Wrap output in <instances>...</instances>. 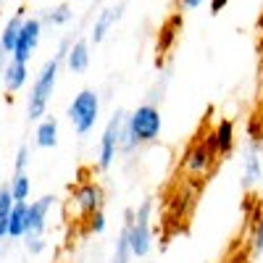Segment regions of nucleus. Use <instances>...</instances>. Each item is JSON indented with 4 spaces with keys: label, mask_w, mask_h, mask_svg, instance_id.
Wrapping results in <instances>:
<instances>
[{
    "label": "nucleus",
    "mask_w": 263,
    "mask_h": 263,
    "mask_svg": "<svg viewBox=\"0 0 263 263\" xmlns=\"http://www.w3.org/2000/svg\"><path fill=\"white\" fill-rule=\"evenodd\" d=\"M132 253H129V239H126V227L121 229V237L116 242V255H114V263H129Z\"/></svg>",
    "instance_id": "21"
},
{
    "label": "nucleus",
    "mask_w": 263,
    "mask_h": 263,
    "mask_svg": "<svg viewBox=\"0 0 263 263\" xmlns=\"http://www.w3.org/2000/svg\"><path fill=\"white\" fill-rule=\"evenodd\" d=\"M24 18H27V8H18V11L6 21L3 32H0V53L8 55V58H11V53H13V48H16L18 29H21V24H24Z\"/></svg>",
    "instance_id": "9"
},
{
    "label": "nucleus",
    "mask_w": 263,
    "mask_h": 263,
    "mask_svg": "<svg viewBox=\"0 0 263 263\" xmlns=\"http://www.w3.org/2000/svg\"><path fill=\"white\" fill-rule=\"evenodd\" d=\"M211 161H213V150H211L208 142H203V145H195V147L187 153L184 166H187L190 174H205L208 166H211Z\"/></svg>",
    "instance_id": "16"
},
{
    "label": "nucleus",
    "mask_w": 263,
    "mask_h": 263,
    "mask_svg": "<svg viewBox=\"0 0 263 263\" xmlns=\"http://www.w3.org/2000/svg\"><path fill=\"white\" fill-rule=\"evenodd\" d=\"M150 211H153V200H145L135 213L126 211L129 221L126 227V239H129V253L132 258H145L153 250V232H150Z\"/></svg>",
    "instance_id": "3"
},
{
    "label": "nucleus",
    "mask_w": 263,
    "mask_h": 263,
    "mask_svg": "<svg viewBox=\"0 0 263 263\" xmlns=\"http://www.w3.org/2000/svg\"><path fill=\"white\" fill-rule=\"evenodd\" d=\"M0 77H3V84H6L8 92H18L21 87L27 84V79H29V69H27V63L8 58L6 66H3V71H0Z\"/></svg>",
    "instance_id": "11"
},
{
    "label": "nucleus",
    "mask_w": 263,
    "mask_h": 263,
    "mask_svg": "<svg viewBox=\"0 0 263 263\" xmlns=\"http://www.w3.org/2000/svg\"><path fill=\"white\" fill-rule=\"evenodd\" d=\"M34 145L42 150H50L58 145V119H53V116L40 119V124L34 129Z\"/></svg>",
    "instance_id": "17"
},
{
    "label": "nucleus",
    "mask_w": 263,
    "mask_h": 263,
    "mask_svg": "<svg viewBox=\"0 0 263 263\" xmlns=\"http://www.w3.org/2000/svg\"><path fill=\"white\" fill-rule=\"evenodd\" d=\"M11 205H13V197L8 192V184L0 187V242L6 239V229H8V213H11Z\"/></svg>",
    "instance_id": "20"
},
{
    "label": "nucleus",
    "mask_w": 263,
    "mask_h": 263,
    "mask_svg": "<svg viewBox=\"0 0 263 263\" xmlns=\"http://www.w3.org/2000/svg\"><path fill=\"white\" fill-rule=\"evenodd\" d=\"M253 250L260 255L263 253V213L258 218V227H255V234H253Z\"/></svg>",
    "instance_id": "25"
},
{
    "label": "nucleus",
    "mask_w": 263,
    "mask_h": 263,
    "mask_svg": "<svg viewBox=\"0 0 263 263\" xmlns=\"http://www.w3.org/2000/svg\"><path fill=\"white\" fill-rule=\"evenodd\" d=\"M163 129V116L156 105H140L137 111H132L129 116H124V126H121V145L119 150L124 153H132L135 147L145 145V142H153L158 140Z\"/></svg>",
    "instance_id": "2"
},
{
    "label": "nucleus",
    "mask_w": 263,
    "mask_h": 263,
    "mask_svg": "<svg viewBox=\"0 0 263 263\" xmlns=\"http://www.w3.org/2000/svg\"><path fill=\"white\" fill-rule=\"evenodd\" d=\"M121 16H124V3H119V6H114V8H103V11H100V16L95 18V27H92V32H90V40L95 42V45L105 40L108 29H111Z\"/></svg>",
    "instance_id": "12"
},
{
    "label": "nucleus",
    "mask_w": 263,
    "mask_h": 263,
    "mask_svg": "<svg viewBox=\"0 0 263 263\" xmlns=\"http://www.w3.org/2000/svg\"><path fill=\"white\" fill-rule=\"evenodd\" d=\"M66 116H69L71 126L79 137L90 135L98 124L100 116V95L95 90H82L79 95H74V100L66 108Z\"/></svg>",
    "instance_id": "4"
},
{
    "label": "nucleus",
    "mask_w": 263,
    "mask_h": 263,
    "mask_svg": "<svg viewBox=\"0 0 263 263\" xmlns=\"http://www.w3.org/2000/svg\"><path fill=\"white\" fill-rule=\"evenodd\" d=\"M260 179H263V166H260V158H258V145H253V147H248L245 161H242V187L250 190Z\"/></svg>",
    "instance_id": "15"
},
{
    "label": "nucleus",
    "mask_w": 263,
    "mask_h": 263,
    "mask_svg": "<svg viewBox=\"0 0 263 263\" xmlns=\"http://www.w3.org/2000/svg\"><path fill=\"white\" fill-rule=\"evenodd\" d=\"M71 200H74L79 216H90V213H95V211L103 208L105 195H103V187H100L98 182H84V184H79V187L74 190Z\"/></svg>",
    "instance_id": "7"
},
{
    "label": "nucleus",
    "mask_w": 263,
    "mask_h": 263,
    "mask_svg": "<svg viewBox=\"0 0 263 263\" xmlns=\"http://www.w3.org/2000/svg\"><path fill=\"white\" fill-rule=\"evenodd\" d=\"M124 111L114 114L108 126L103 129V137H100V158H98V168H111V163L116 161V153L121 145V126H124Z\"/></svg>",
    "instance_id": "6"
},
{
    "label": "nucleus",
    "mask_w": 263,
    "mask_h": 263,
    "mask_svg": "<svg viewBox=\"0 0 263 263\" xmlns=\"http://www.w3.org/2000/svg\"><path fill=\"white\" fill-rule=\"evenodd\" d=\"M208 145L213 150V156H229V153L234 150V124L221 121L213 129V135L208 137Z\"/></svg>",
    "instance_id": "10"
},
{
    "label": "nucleus",
    "mask_w": 263,
    "mask_h": 263,
    "mask_svg": "<svg viewBox=\"0 0 263 263\" xmlns=\"http://www.w3.org/2000/svg\"><path fill=\"white\" fill-rule=\"evenodd\" d=\"M27 239V250L32 255H40L42 250H45V239H42V234H24Z\"/></svg>",
    "instance_id": "23"
},
{
    "label": "nucleus",
    "mask_w": 263,
    "mask_h": 263,
    "mask_svg": "<svg viewBox=\"0 0 263 263\" xmlns=\"http://www.w3.org/2000/svg\"><path fill=\"white\" fill-rule=\"evenodd\" d=\"M27 208H29L27 200H13L11 213H8L6 237H11V239H24V234H27Z\"/></svg>",
    "instance_id": "13"
},
{
    "label": "nucleus",
    "mask_w": 263,
    "mask_h": 263,
    "mask_svg": "<svg viewBox=\"0 0 263 263\" xmlns=\"http://www.w3.org/2000/svg\"><path fill=\"white\" fill-rule=\"evenodd\" d=\"M55 203V195H42L27 208V234H42L48 229V213Z\"/></svg>",
    "instance_id": "8"
},
{
    "label": "nucleus",
    "mask_w": 263,
    "mask_h": 263,
    "mask_svg": "<svg viewBox=\"0 0 263 263\" xmlns=\"http://www.w3.org/2000/svg\"><path fill=\"white\" fill-rule=\"evenodd\" d=\"M29 168V145H18L16 161H13V171H27Z\"/></svg>",
    "instance_id": "22"
},
{
    "label": "nucleus",
    "mask_w": 263,
    "mask_h": 263,
    "mask_svg": "<svg viewBox=\"0 0 263 263\" xmlns=\"http://www.w3.org/2000/svg\"><path fill=\"white\" fill-rule=\"evenodd\" d=\"M42 29H45V24L40 21V16H29L24 18V24H21L18 29V40H16V48L11 53L13 61H21V63H29L40 40H42Z\"/></svg>",
    "instance_id": "5"
},
{
    "label": "nucleus",
    "mask_w": 263,
    "mask_h": 263,
    "mask_svg": "<svg viewBox=\"0 0 263 263\" xmlns=\"http://www.w3.org/2000/svg\"><path fill=\"white\" fill-rule=\"evenodd\" d=\"M203 3H208V0H182V8L184 11H195V8H200Z\"/></svg>",
    "instance_id": "27"
},
{
    "label": "nucleus",
    "mask_w": 263,
    "mask_h": 263,
    "mask_svg": "<svg viewBox=\"0 0 263 263\" xmlns=\"http://www.w3.org/2000/svg\"><path fill=\"white\" fill-rule=\"evenodd\" d=\"M71 18H74V11H71L69 3H61V6H55V8H48L45 13L40 16L42 24H50V27H66Z\"/></svg>",
    "instance_id": "18"
},
{
    "label": "nucleus",
    "mask_w": 263,
    "mask_h": 263,
    "mask_svg": "<svg viewBox=\"0 0 263 263\" xmlns=\"http://www.w3.org/2000/svg\"><path fill=\"white\" fill-rule=\"evenodd\" d=\"M227 3H229V0H211V13H213V16H218V13H221V11L227 8Z\"/></svg>",
    "instance_id": "26"
},
{
    "label": "nucleus",
    "mask_w": 263,
    "mask_h": 263,
    "mask_svg": "<svg viewBox=\"0 0 263 263\" xmlns=\"http://www.w3.org/2000/svg\"><path fill=\"white\" fill-rule=\"evenodd\" d=\"M0 255H3V242H0Z\"/></svg>",
    "instance_id": "28"
},
{
    "label": "nucleus",
    "mask_w": 263,
    "mask_h": 263,
    "mask_svg": "<svg viewBox=\"0 0 263 263\" xmlns=\"http://www.w3.org/2000/svg\"><path fill=\"white\" fill-rule=\"evenodd\" d=\"M66 66H69V71L74 74H82L87 71V66H90V42L87 40H77L69 45V53H66Z\"/></svg>",
    "instance_id": "14"
},
{
    "label": "nucleus",
    "mask_w": 263,
    "mask_h": 263,
    "mask_svg": "<svg viewBox=\"0 0 263 263\" xmlns=\"http://www.w3.org/2000/svg\"><path fill=\"white\" fill-rule=\"evenodd\" d=\"M8 192L13 200H27V197L32 195V179L27 171H13V177L8 182Z\"/></svg>",
    "instance_id": "19"
},
{
    "label": "nucleus",
    "mask_w": 263,
    "mask_h": 263,
    "mask_svg": "<svg viewBox=\"0 0 263 263\" xmlns=\"http://www.w3.org/2000/svg\"><path fill=\"white\" fill-rule=\"evenodd\" d=\"M87 218H90V232L92 234H103L105 232V216H103V211H95Z\"/></svg>",
    "instance_id": "24"
},
{
    "label": "nucleus",
    "mask_w": 263,
    "mask_h": 263,
    "mask_svg": "<svg viewBox=\"0 0 263 263\" xmlns=\"http://www.w3.org/2000/svg\"><path fill=\"white\" fill-rule=\"evenodd\" d=\"M0 6H3V0H0Z\"/></svg>",
    "instance_id": "29"
},
{
    "label": "nucleus",
    "mask_w": 263,
    "mask_h": 263,
    "mask_svg": "<svg viewBox=\"0 0 263 263\" xmlns=\"http://www.w3.org/2000/svg\"><path fill=\"white\" fill-rule=\"evenodd\" d=\"M69 45H71V40L69 37H63L61 40V45H58V53L45 61V66L40 69L34 84H32V95H29V103H27V119L29 121H40L42 116L48 114V103L55 92V84H58V74H61V66H63V58L66 53H69Z\"/></svg>",
    "instance_id": "1"
}]
</instances>
